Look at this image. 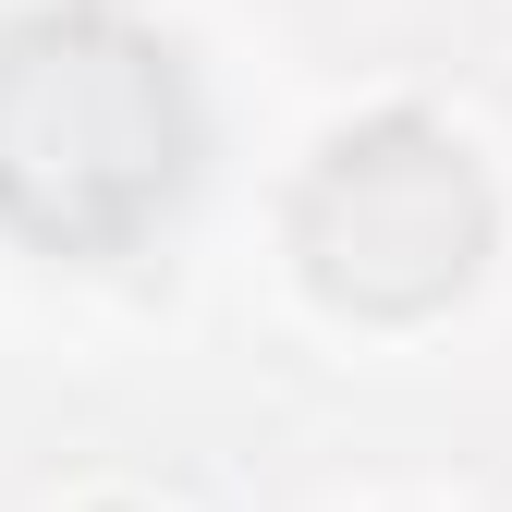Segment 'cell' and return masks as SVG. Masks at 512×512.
Wrapping results in <instances>:
<instances>
[{"instance_id": "2", "label": "cell", "mask_w": 512, "mask_h": 512, "mask_svg": "<svg viewBox=\"0 0 512 512\" xmlns=\"http://www.w3.org/2000/svg\"><path fill=\"white\" fill-rule=\"evenodd\" d=\"M476 183L452 147H427V135H366L342 147L330 171H317V196H305V256H317V281H330L342 305H378V317H403V305H439L464 269H476Z\"/></svg>"}, {"instance_id": "1", "label": "cell", "mask_w": 512, "mask_h": 512, "mask_svg": "<svg viewBox=\"0 0 512 512\" xmlns=\"http://www.w3.org/2000/svg\"><path fill=\"white\" fill-rule=\"evenodd\" d=\"M183 171L171 74L110 25H37L0 49V208L49 244H122Z\"/></svg>"}]
</instances>
